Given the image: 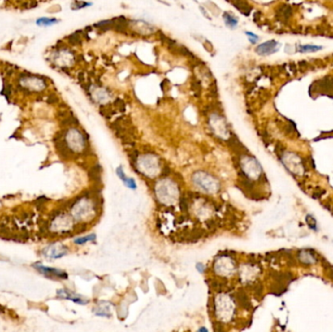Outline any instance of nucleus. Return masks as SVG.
<instances>
[{"label": "nucleus", "mask_w": 333, "mask_h": 332, "mask_svg": "<svg viewBox=\"0 0 333 332\" xmlns=\"http://www.w3.org/2000/svg\"><path fill=\"white\" fill-rule=\"evenodd\" d=\"M191 183L197 192L205 196L217 195L222 189L220 179L205 170H198L193 172L191 175Z\"/></svg>", "instance_id": "5"}, {"label": "nucleus", "mask_w": 333, "mask_h": 332, "mask_svg": "<svg viewBox=\"0 0 333 332\" xmlns=\"http://www.w3.org/2000/svg\"><path fill=\"white\" fill-rule=\"evenodd\" d=\"M37 24L39 25H52L58 23V19H49V18H41L37 19Z\"/></svg>", "instance_id": "17"}, {"label": "nucleus", "mask_w": 333, "mask_h": 332, "mask_svg": "<svg viewBox=\"0 0 333 332\" xmlns=\"http://www.w3.org/2000/svg\"><path fill=\"white\" fill-rule=\"evenodd\" d=\"M155 200L163 208H175L182 197V188L174 177L163 175L157 178L153 186Z\"/></svg>", "instance_id": "2"}, {"label": "nucleus", "mask_w": 333, "mask_h": 332, "mask_svg": "<svg viewBox=\"0 0 333 332\" xmlns=\"http://www.w3.org/2000/svg\"><path fill=\"white\" fill-rule=\"evenodd\" d=\"M76 6H75V7L74 8H76V9H81V8H84V7H86V6H90L91 5V3H86V2H79V1H77L76 2Z\"/></svg>", "instance_id": "21"}, {"label": "nucleus", "mask_w": 333, "mask_h": 332, "mask_svg": "<svg viewBox=\"0 0 333 332\" xmlns=\"http://www.w3.org/2000/svg\"><path fill=\"white\" fill-rule=\"evenodd\" d=\"M223 18H224L225 24L228 26H230V28H235V26L238 24V19L234 15H232L231 13H225L223 15Z\"/></svg>", "instance_id": "14"}, {"label": "nucleus", "mask_w": 333, "mask_h": 332, "mask_svg": "<svg viewBox=\"0 0 333 332\" xmlns=\"http://www.w3.org/2000/svg\"><path fill=\"white\" fill-rule=\"evenodd\" d=\"M96 239H97L96 234H90V235H87V236H85V237H81V238L75 239L74 243H75L76 244H84L88 243V242H94Z\"/></svg>", "instance_id": "15"}, {"label": "nucleus", "mask_w": 333, "mask_h": 332, "mask_svg": "<svg viewBox=\"0 0 333 332\" xmlns=\"http://www.w3.org/2000/svg\"><path fill=\"white\" fill-rule=\"evenodd\" d=\"M101 208V201L97 194L87 193L76 199L72 203L70 209L72 211V217L85 225L95 220L98 215Z\"/></svg>", "instance_id": "3"}, {"label": "nucleus", "mask_w": 333, "mask_h": 332, "mask_svg": "<svg viewBox=\"0 0 333 332\" xmlns=\"http://www.w3.org/2000/svg\"><path fill=\"white\" fill-rule=\"evenodd\" d=\"M67 141L63 147L62 152L67 151L70 153H83L88 148V139L81 132L72 129L67 132Z\"/></svg>", "instance_id": "7"}, {"label": "nucleus", "mask_w": 333, "mask_h": 332, "mask_svg": "<svg viewBox=\"0 0 333 332\" xmlns=\"http://www.w3.org/2000/svg\"><path fill=\"white\" fill-rule=\"evenodd\" d=\"M116 175H117V176H118L120 179H121V180L123 181V183H124L128 188L132 189V190L136 189V180H135V179L132 178V177H129V176L126 175V174H125V171H124V170H123L122 166H119V167L116 169Z\"/></svg>", "instance_id": "12"}, {"label": "nucleus", "mask_w": 333, "mask_h": 332, "mask_svg": "<svg viewBox=\"0 0 333 332\" xmlns=\"http://www.w3.org/2000/svg\"><path fill=\"white\" fill-rule=\"evenodd\" d=\"M196 269L198 270L199 273L204 274V273H205L206 267H205V265L204 263H202V262H198V263L196 264Z\"/></svg>", "instance_id": "19"}, {"label": "nucleus", "mask_w": 333, "mask_h": 332, "mask_svg": "<svg viewBox=\"0 0 333 332\" xmlns=\"http://www.w3.org/2000/svg\"><path fill=\"white\" fill-rule=\"evenodd\" d=\"M58 295L61 296L62 298H64V299H69V300H71L73 302L81 304V305H85V304L88 303V300H85V299H83L82 297H80L79 295H76L75 293H72V292H69V291L64 290V289L58 290Z\"/></svg>", "instance_id": "13"}, {"label": "nucleus", "mask_w": 333, "mask_h": 332, "mask_svg": "<svg viewBox=\"0 0 333 332\" xmlns=\"http://www.w3.org/2000/svg\"><path fill=\"white\" fill-rule=\"evenodd\" d=\"M239 264L235 256L230 253L217 254L210 265V273L214 278V283L222 285L230 282L233 278L237 277Z\"/></svg>", "instance_id": "4"}, {"label": "nucleus", "mask_w": 333, "mask_h": 332, "mask_svg": "<svg viewBox=\"0 0 333 332\" xmlns=\"http://www.w3.org/2000/svg\"><path fill=\"white\" fill-rule=\"evenodd\" d=\"M241 296L237 297L229 287H214L211 303V317L218 325H233L241 307Z\"/></svg>", "instance_id": "1"}, {"label": "nucleus", "mask_w": 333, "mask_h": 332, "mask_svg": "<svg viewBox=\"0 0 333 332\" xmlns=\"http://www.w3.org/2000/svg\"><path fill=\"white\" fill-rule=\"evenodd\" d=\"M210 130L217 138H220L222 140H228L231 139V132L229 130V126L226 123L224 119L217 113H214L211 116L210 120Z\"/></svg>", "instance_id": "9"}, {"label": "nucleus", "mask_w": 333, "mask_h": 332, "mask_svg": "<svg viewBox=\"0 0 333 332\" xmlns=\"http://www.w3.org/2000/svg\"><path fill=\"white\" fill-rule=\"evenodd\" d=\"M35 267L38 269L39 272H41L42 274H44L45 276H47V277L63 278V280H66V278H67V274H66L65 272L62 271V270L49 268V267H44V266H41V265H35Z\"/></svg>", "instance_id": "10"}, {"label": "nucleus", "mask_w": 333, "mask_h": 332, "mask_svg": "<svg viewBox=\"0 0 333 332\" xmlns=\"http://www.w3.org/2000/svg\"><path fill=\"white\" fill-rule=\"evenodd\" d=\"M239 170L241 176L244 177L245 181L258 178L261 174V167L253 157L248 154L239 158Z\"/></svg>", "instance_id": "8"}, {"label": "nucleus", "mask_w": 333, "mask_h": 332, "mask_svg": "<svg viewBox=\"0 0 333 332\" xmlns=\"http://www.w3.org/2000/svg\"><path fill=\"white\" fill-rule=\"evenodd\" d=\"M95 314L97 316L99 317H111V312L109 307L107 306H101L97 309V311L95 312Z\"/></svg>", "instance_id": "16"}, {"label": "nucleus", "mask_w": 333, "mask_h": 332, "mask_svg": "<svg viewBox=\"0 0 333 332\" xmlns=\"http://www.w3.org/2000/svg\"><path fill=\"white\" fill-rule=\"evenodd\" d=\"M246 35L249 36V41H250L252 44H255V43L257 42V39H258L257 35L253 34V33H251V32H249V31H246Z\"/></svg>", "instance_id": "20"}, {"label": "nucleus", "mask_w": 333, "mask_h": 332, "mask_svg": "<svg viewBox=\"0 0 333 332\" xmlns=\"http://www.w3.org/2000/svg\"><path fill=\"white\" fill-rule=\"evenodd\" d=\"M135 169L146 178L156 179L161 175L163 165L159 156L154 153H139L135 158Z\"/></svg>", "instance_id": "6"}, {"label": "nucleus", "mask_w": 333, "mask_h": 332, "mask_svg": "<svg viewBox=\"0 0 333 332\" xmlns=\"http://www.w3.org/2000/svg\"><path fill=\"white\" fill-rule=\"evenodd\" d=\"M277 46H278V42H276L274 40L265 42V43H263L261 45H259L258 47L256 48V53L258 55H261V56L271 55V54L275 53L278 50Z\"/></svg>", "instance_id": "11"}, {"label": "nucleus", "mask_w": 333, "mask_h": 332, "mask_svg": "<svg viewBox=\"0 0 333 332\" xmlns=\"http://www.w3.org/2000/svg\"><path fill=\"white\" fill-rule=\"evenodd\" d=\"M321 49V47L318 46H313V45H305V46H301L299 51L300 52H316Z\"/></svg>", "instance_id": "18"}]
</instances>
